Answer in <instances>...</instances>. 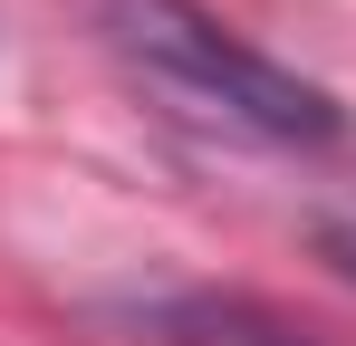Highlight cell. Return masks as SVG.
<instances>
[{
  "label": "cell",
  "mask_w": 356,
  "mask_h": 346,
  "mask_svg": "<svg viewBox=\"0 0 356 346\" xmlns=\"http://www.w3.org/2000/svg\"><path fill=\"white\" fill-rule=\"evenodd\" d=\"M327 260H337V270L356 279V231H327Z\"/></svg>",
  "instance_id": "3957f363"
},
{
  "label": "cell",
  "mask_w": 356,
  "mask_h": 346,
  "mask_svg": "<svg viewBox=\"0 0 356 346\" xmlns=\"http://www.w3.org/2000/svg\"><path fill=\"white\" fill-rule=\"evenodd\" d=\"M145 327L174 346H318L308 327L289 318H270L260 298H154L145 308Z\"/></svg>",
  "instance_id": "7a4b0ae2"
},
{
  "label": "cell",
  "mask_w": 356,
  "mask_h": 346,
  "mask_svg": "<svg viewBox=\"0 0 356 346\" xmlns=\"http://www.w3.org/2000/svg\"><path fill=\"white\" fill-rule=\"evenodd\" d=\"M106 29H116V49L135 58L174 106L212 115V125H232L250 145L318 154V145L347 135V106H337L327 87H308L298 67L260 58L250 39H232V29H222L212 10H193V0H106Z\"/></svg>",
  "instance_id": "6da1fadb"
}]
</instances>
